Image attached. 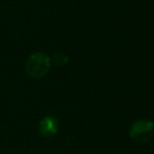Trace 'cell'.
I'll list each match as a JSON object with an SVG mask.
<instances>
[{"label": "cell", "instance_id": "7a4b0ae2", "mask_svg": "<svg viewBox=\"0 0 154 154\" xmlns=\"http://www.w3.org/2000/svg\"><path fill=\"white\" fill-rule=\"evenodd\" d=\"M130 137L138 143H144L154 136V122L150 119H137L129 129Z\"/></svg>", "mask_w": 154, "mask_h": 154}, {"label": "cell", "instance_id": "6da1fadb", "mask_svg": "<svg viewBox=\"0 0 154 154\" xmlns=\"http://www.w3.org/2000/svg\"><path fill=\"white\" fill-rule=\"evenodd\" d=\"M51 66V57H48L43 52H35L30 54L26 59L24 69L29 77L34 79H40L48 73Z\"/></svg>", "mask_w": 154, "mask_h": 154}, {"label": "cell", "instance_id": "277c9868", "mask_svg": "<svg viewBox=\"0 0 154 154\" xmlns=\"http://www.w3.org/2000/svg\"><path fill=\"white\" fill-rule=\"evenodd\" d=\"M69 61V57L63 53V52H58V53H54L52 57H51V64L52 65H55V66H64L66 63Z\"/></svg>", "mask_w": 154, "mask_h": 154}, {"label": "cell", "instance_id": "3957f363", "mask_svg": "<svg viewBox=\"0 0 154 154\" xmlns=\"http://www.w3.org/2000/svg\"><path fill=\"white\" fill-rule=\"evenodd\" d=\"M59 129L58 119L54 116H46L38 123V132L43 137H53Z\"/></svg>", "mask_w": 154, "mask_h": 154}]
</instances>
